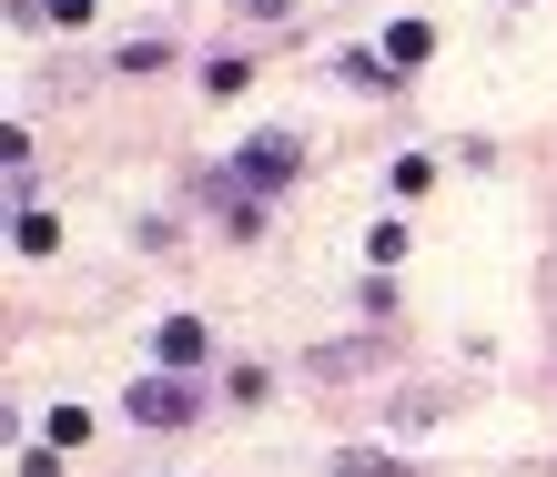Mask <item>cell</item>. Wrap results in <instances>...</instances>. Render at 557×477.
Listing matches in <instances>:
<instances>
[{"mask_svg":"<svg viewBox=\"0 0 557 477\" xmlns=\"http://www.w3.org/2000/svg\"><path fill=\"white\" fill-rule=\"evenodd\" d=\"M122 406H133V427H193V406H203V396L162 366V376H133V387H122Z\"/></svg>","mask_w":557,"mask_h":477,"instance_id":"cell-1","label":"cell"},{"mask_svg":"<svg viewBox=\"0 0 557 477\" xmlns=\"http://www.w3.org/2000/svg\"><path fill=\"white\" fill-rule=\"evenodd\" d=\"M294 163H305V143H294V133H253V143L234 152V183H244V194H284Z\"/></svg>","mask_w":557,"mask_h":477,"instance_id":"cell-2","label":"cell"},{"mask_svg":"<svg viewBox=\"0 0 557 477\" xmlns=\"http://www.w3.org/2000/svg\"><path fill=\"white\" fill-rule=\"evenodd\" d=\"M152 345H162V366H173V376L213 356V335H203V315H162V335H152Z\"/></svg>","mask_w":557,"mask_h":477,"instance_id":"cell-3","label":"cell"},{"mask_svg":"<svg viewBox=\"0 0 557 477\" xmlns=\"http://www.w3.org/2000/svg\"><path fill=\"white\" fill-rule=\"evenodd\" d=\"M11 244H21V254H51V244H61V224H51L41 204H21V213H11Z\"/></svg>","mask_w":557,"mask_h":477,"instance_id":"cell-4","label":"cell"},{"mask_svg":"<svg viewBox=\"0 0 557 477\" xmlns=\"http://www.w3.org/2000/svg\"><path fill=\"white\" fill-rule=\"evenodd\" d=\"M335 72H345L355 91H385V82H396V61H385V51H345V61H335Z\"/></svg>","mask_w":557,"mask_h":477,"instance_id":"cell-5","label":"cell"},{"mask_svg":"<svg viewBox=\"0 0 557 477\" xmlns=\"http://www.w3.org/2000/svg\"><path fill=\"white\" fill-rule=\"evenodd\" d=\"M425 51H436V30H425V21H396V30H385V61H396V72L425 61Z\"/></svg>","mask_w":557,"mask_h":477,"instance_id":"cell-6","label":"cell"},{"mask_svg":"<svg viewBox=\"0 0 557 477\" xmlns=\"http://www.w3.org/2000/svg\"><path fill=\"white\" fill-rule=\"evenodd\" d=\"M335 477H406V467H396V457H375V448H345Z\"/></svg>","mask_w":557,"mask_h":477,"instance_id":"cell-7","label":"cell"},{"mask_svg":"<svg viewBox=\"0 0 557 477\" xmlns=\"http://www.w3.org/2000/svg\"><path fill=\"white\" fill-rule=\"evenodd\" d=\"M91 11H102V0H41V21H61V30H82Z\"/></svg>","mask_w":557,"mask_h":477,"instance_id":"cell-8","label":"cell"},{"mask_svg":"<svg viewBox=\"0 0 557 477\" xmlns=\"http://www.w3.org/2000/svg\"><path fill=\"white\" fill-rule=\"evenodd\" d=\"M244 11H253V21H274V30H284V21H294V0H244Z\"/></svg>","mask_w":557,"mask_h":477,"instance_id":"cell-9","label":"cell"}]
</instances>
